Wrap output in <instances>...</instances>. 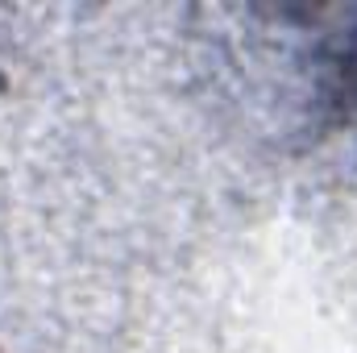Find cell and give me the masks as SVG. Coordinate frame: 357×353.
Instances as JSON below:
<instances>
[{
  "mask_svg": "<svg viewBox=\"0 0 357 353\" xmlns=\"http://www.w3.org/2000/svg\"><path fill=\"white\" fill-rule=\"evenodd\" d=\"M316 108L328 125L357 129V21L316 46Z\"/></svg>",
  "mask_w": 357,
  "mask_h": 353,
  "instance_id": "cell-1",
  "label": "cell"
}]
</instances>
